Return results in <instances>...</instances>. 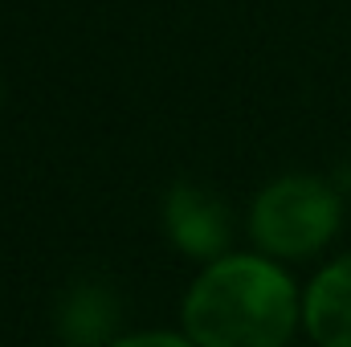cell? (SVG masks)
<instances>
[{"mask_svg":"<svg viewBox=\"0 0 351 347\" xmlns=\"http://www.w3.org/2000/svg\"><path fill=\"white\" fill-rule=\"evenodd\" d=\"M298 319V286L269 254L208 261L184 294V335L196 347H286Z\"/></svg>","mask_w":351,"mask_h":347,"instance_id":"obj_1","label":"cell"},{"mask_svg":"<svg viewBox=\"0 0 351 347\" xmlns=\"http://www.w3.org/2000/svg\"><path fill=\"white\" fill-rule=\"evenodd\" d=\"M339 229V192L319 176H282L250 208V233L269 258H311Z\"/></svg>","mask_w":351,"mask_h":347,"instance_id":"obj_2","label":"cell"},{"mask_svg":"<svg viewBox=\"0 0 351 347\" xmlns=\"http://www.w3.org/2000/svg\"><path fill=\"white\" fill-rule=\"evenodd\" d=\"M164 233L180 254L196 261H217L229 254L233 241V221L229 208L217 192L200 184H172L164 200Z\"/></svg>","mask_w":351,"mask_h":347,"instance_id":"obj_3","label":"cell"},{"mask_svg":"<svg viewBox=\"0 0 351 347\" xmlns=\"http://www.w3.org/2000/svg\"><path fill=\"white\" fill-rule=\"evenodd\" d=\"M302 323L319 347H351V254L335 258L311 278Z\"/></svg>","mask_w":351,"mask_h":347,"instance_id":"obj_4","label":"cell"},{"mask_svg":"<svg viewBox=\"0 0 351 347\" xmlns=\"http://www.w3.org/2000/svg\"><path fill=\"white\" fill-rule=\"evenodd\" d=\"M119 331V298L98 286L78 282L58 302V335L66 347H110Z\"/></svg>","mask_w":351,"mask_h":347,"instance_id":"obj_5","label":"cell"},{"mask_svg":"<svg viewBox=\"0 0 351 347\" xmlns=\"http://www.w3.org/2000/svg\"><path fill=\"white\" fill-rule=\"evenodd\" d=\"M110 347H196L188 335H172V331H143V335H123Z\"/></svg>","mask_w":351,"mask_h":347,"instance_id":"obj_6","label":"cell"},{"mask_svg":"<svg viewBox=\"0 0 351 347\" xmlns=\"http://www.w3.org/2000/svg\"><path fill=\"white\" fill-rule=\"evenodd\" d=\"M0 102H4V86H0Z\"/></svg>","mask_w":351,"mask_h":347,"instance_id":"obj_7","label":"cell"},{"mask_svg":"<svg viewBox=\"0 0 351 347\" xmlns=\"http://www.w3.org/2000/svg\"><path fill=\"white\" fill-rule=\"evenodd\" d=\"M62 347H66V344H62Z\"/></svg>","mask_w":351,"mask_h":347,"instance_id":"obj_8","label":"cell"}]
</instances>
